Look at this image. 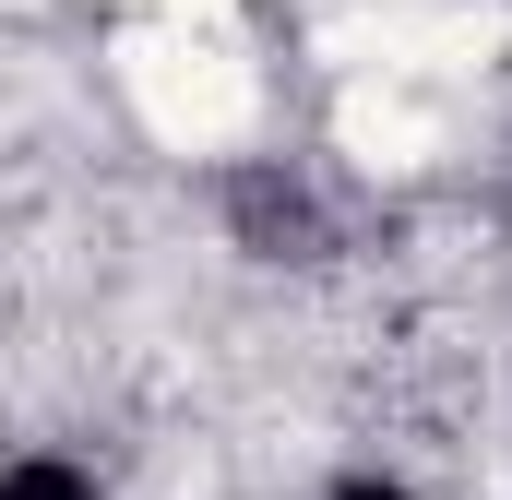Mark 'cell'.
<instances>
[{
  "label": "cell",
  "instance_id": "obj_1",
  "mask_svg": "<svg viewBox=\"0 0 512 500\" xmlns=\"http://www.w3.org/2000/svg\"><path fill=\"white\" fill-rule=\"evenodd\" d=\"M120 96L143 108V131L167 155H215V143H239L262 120V72L191 12H155V24L120 36Z\"/></svg>",
  "mask_w": 512,
  "mask_h": 500
}]
</instances>
